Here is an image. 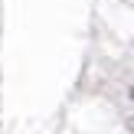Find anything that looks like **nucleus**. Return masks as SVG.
I'll list each match as a JSON object with an SVG mask.
<instances>
[{
  "mask_svg": "<svg viewBox=\"0 0 134 134\" xmlns=\"http://www.w3.org/2000/svg\"><path fill=\"white\" fill-rule=\"evenodd\" d=\"M128 95H131V102H134V88H131V92H128Z\"/></svg>",
  "mask_w": 134,
  "mask_h": 134,
  "instance_id": "f257e3e1",
  "label": "nucleus"
}]
</instances>
